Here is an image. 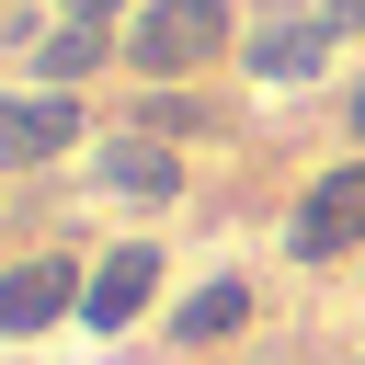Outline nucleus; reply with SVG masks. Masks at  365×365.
<instances>
[{
    "mask_svg": "<svg viewBox=\"0 0 365 365\" xmlns=\"http://www.w3.org/2000/svg\"><path fill=\"white\" fill-rule=\"evenodd\" d=\"M103 57H114V46H103V23H68V34H57V46H46V80H57V91H68V80H91V68H103Z\"/></svg>",
    "mask_w": 365,
    "mask_h": 365,
    "instance_id": "6e6552de",
    "label": "nucleus"
},
{
    "mask_svg": "<svg viewBox=\"0 0 365 365\" xmlns=\"http://www.w3.org/2000/svg\"><path fill=\"white\" fill-rule=\"evenodd\" d=\"M217 46H228V11H217V0H148L137 34H125V68L171 80V68H205Z\"/></svg>",
    "mask_w": 365,
    "mask_h": 365,
    "instance_id": "f257e3e1",
    "label": "nucleus"
},
{
    "mask_svg": "<svg viewBox=\"0 0 365 365\" xmlns=\"http://www.w3.org/2000/svg\"><path fill=\"white\" fill-rule=\"evenodd\" d=\"M354 137H365V91H354Z\"/></svg>",
    "mask_w": 365,
    "mask_h": 365,
    "instance_id": "f8f14e48",
    "label": "nucleus"
},
{
    "mask_svg": "<svg viewBox=\"0 0 365 365\" xmlns=\"http://www.w3.org/2000/svg\"><path fill=\"white\" fill-rule=\"evenodd\" d=\"M80 285H91V274H80L68 251L11 262V274H0V342H23V331H46V319H68V308H80Z\"/></svg>",
    "mask_w": 365,
    "mask_h": 365,
    "instance_id": "7ed1b4c3",
    "label": "nucleus"
},
{
    "mask_svg": "<svg viewBox=\"0 0 365 365\" xmlns=\"http://www.w3.org/2000/svg\"><path fill=\"white\" fill-rule=\"evenodd\" d=\"M68 11H80V23H103V11H125V0H68Z\"/></svg>",
    "mask_w": 365,
    "mask_h": 365,
    "instance_id": "9d476101",
    "label": "nucleus"
},
{
    "mask_svg": "<svg viewBox=\"0 0 365 365\" xmlns=\"http://www.w3.org/2000/svg\"><path fill=\"white\" fill-rule=\"evenodd\" d=\"M148 285H160V251L125 240V251H103V274L80 285V319H91V331H125V319L148 308Z\"/></svg>",
    "mask_w": 365,
    "mask_h": 365,
    "instance_id": "39448f33",
    "label": "nucleus"
},
{
    "mask_svg": "<svg viewBox=\"0 0 365 365\" xmlns=\"http://www.w3.org/2000/svg\"><path fill=\"white\" fill-rule=\"evenodd\" d=\"M354 240H365V160H342V171H319V182H308V205H297L285 251H297V262H342Z\"/></svg>",
    "mask_w": 365,
    "mask_h": 365,
    "instance_id": "f03ea898",
    "label": "nucleus"
},
{
    "mask_svg": "<svg viewBox=\"0 0 365 365\" xmlns=\"http://www.w3.org/2000/svg\"><path fill=\"white\" fill-rule=\"evenodd\" d=\"M319 57H331V11H285V23L251 34V68H262V80H308Z\"/></svg>",
    "mask_w": 365,
    "mask_h": 365,
    "instance_id": "423d86ee",
    "label": "nucleus"
},
{
    "mask_svg": "<svg viewBox=\"0 0 365 365\" xmlns=\"http://www.w3.org/2000/svg\"><path fill=\"white\" fill-rule=\"evenodd\" d=\"M331 23H365V0H331Z\"/></svg>",
    "mask_w": 365,
    "mask_h": 365,
    "instance_id": "9b49d317",
    "label": "nucleus"
},
{
    "mask_svg": "<svg viewBox=\"0 0 365 365\" xmlns=\"http://www.w3.org/2000/svg\"><path fill=\"white\" fill-rule=\"evenodd\" d=\"M68 137H80V103H68V91H11V103H0V171L57 160Z\"/></svg>",
    "mask_w": 365,
    "mask_h": 365,
    "instance_id": "20e7f679",
    "label": "nucleus"
},
{
    "mask_svg": "<svg viewBox=\"0 0 365 365\" xmlns=\"http://www.w3.org/2000/svg\"><path fill=\"white\" fill-rule=\"evenodd\" d=\"M240 319H251V285H240V274H217L205 297H182V319H171V331H182V342H228Z\"/></svg>",
    "mask_w": 365,
    "mask_h": 365,
    "instance_id": "0eeeda50",
    "label": "nucleus"
},
{
    "mask_svg": "<svg viewBox=\"0 0 365 365\" xmlns=\"http://www.w3.org/2000/svg\"><path fill=\"white\" fill-rule=\"evenodd\" d=\"M114 194H182V160H160V148H125V160H114Z\"/></svg>",
    "mask_w": 365,
    "mask_h": 365,
    "instance_id": "1a4fd4ad",
    "label": "nucleus"
}]
</instances>
